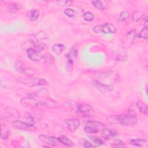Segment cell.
I'll return each mask as SVG.
<instances>
[{
	"label": "cell",
	"instance_id": "obj_19",
	"mask_svg": "<svg viewBox=\"0 0 148 148\" xmlns=\"http://www.w3.org/2000/svg\"><path fill=\"white\" fill-rule=\"evenodd\" d=\"M1 138L2 139H6L8 138L9 134H10V130L5 125L1 124Z\"/></svg>",
	"mask_w": 148,
	"mask_h": 148
},
{
	"label": "cell",
	"instance_id": "obj_16",
	"mask_svg": "<svg viewBox=\"0 0 148 148\" xmlns=\"http://www.w3.org/2000/svg\"><path fill=\"white\" fill-rule=\"evenodd\" d=\"M36 42L35 40H34L32 39L28 40L26 42H25L22 45H21V49L23 50L27 51L28 50L30 49H35V47L36 44Z\"/></svg>",
	"mask_w": 148,
	"mask_h": 148
},
{
	"label": "cell",
	"instance_id": "obj_18",
	"mask_svg": "<svg viewBox=\"0 0 148 148\" xmlns=\"http://www.w3.org/2000/svg\"><path fill=\"white\" fill-rule=\"evenodd\" d=\"M137 109L138 111H139L140 113H142L143 114H147L148 113V108L147 105L146 103H142L140 101H138L135 103Z\"/></svg>",
	"mask_w": 148,
	"mask_h": 148
},
{
	"label": "cell",
	"instance_id": "obj_31",
	"mask_svg": "<svg viewBox=\"0 0 148 148\" xmlns=\"http://www.w3.org/2000/svg\"><path fill=\"white\" fill-rule=\"evenodd\" d=\"M83 18L86 21H92L94 18V15L90 12H87L84 14Z\"/></svg>",
	"mask_w": 148,
	"mask_h": 148
},
{
	"label": "cell",
	"instance_id": "obj_6",
	"mask_svg": "<svg viewBox=\"0 0 148 148\" xmlns=\"http://www.w3.org/2000/svg\"><path fill=\"white\" fill-rule=\"evenodd\" d=\"M39 139L42 142L49 145V146H57L61 143L58 138L50 135H40L39 136Z\"/></svg>",
	"mask_w": 148,
	"mask_h": 148
},
{
	"label": "cell",
	"instance_id": "obj_36",
	"mask_svg": "<svg viewBox=\"0 0 148 148\" xmlns=\"http://www.w3.org/2000/svg\"><path fill=\"white\" fill-rule=\"evenodd\" d=\"M64 13L69 17H73L75 16V12L73 9L70 8H67L65 9V10L64 11Z\"/></svg>",
	"mask_w": 148,
	"mask_h": 148
},
{
	"label": "cell",
	"instance_id": "obj_7",
	"mask_svg": "<svg viewBox=\"0 0 148 148\" xmlns=\"http://www.w3.org/2000/svg\"><path fill=\"white\" fill-rule=\"evenodd\" d=\"M21 103L25 106H43L46 105V103L44 101H40L32 97H26L22 99L21 101Z\"/></svg>",
	"mask_w": 148,
	"mask_h": 148
},
{
	"label": "cell",
	"instance_id": "obj_23",
	"mask_svg": "<svg viewBox=\"0 0 148 148\" xmlns=\"http://www.w3.org/2000/svg\"><path fill=\"white\" fill-rule=\"evenodd\" d=\"M66 58V68L67 71L69 72H72L73 69V60L69 58L67 54L65 56Z\"/></svg>",
	"mask_w": 148,
	"mask_h": 148
},
{
	"label": "cell",
	"instance_id": "obj_9",
	"mask_svg": "<svg viewBox=\"0 0 148 148\" xmlns=\"http://www.w3.org/2000/svg\"><path fill=\"white\" fill-rule=\"evenodd\" d=\"M6 116L5 118L8 120H11L13 122L18 120L19 113L18 110L13 108H8L6 109Z\"/></svg>",
	"mask_w": 148,
	"mask_h": 148
},
{
	"label": "cell",
	"instance_id": "obj_3",
	"mask_svg": "<svg viewBox=\"0 0 148 148\" xmlns=\"http://www.w3.org/2000/svg\"><path fill=\"white\" fill-rule=\"evenodd\" d=\"M106 126L105 124L95 120L88 121L84 125V130L85 132L90 134H95L101 132Z\"/></svg>",
	"mask_w": 148,
	"mask_h": 148
},
{
	"label": "cell",
	"instance_id": "obj_2",
	"mask_svg": "<svg viewBox=\"0 0 148 148\" xmlns=\"http://www.w3.org/2000/svg\"><path fill=\"white\" fill-rule=\"evenodd\" d=\"M18 83H21L28 87H36L47 85L48 82L43 78L28 76L27 77H18L16 79Z\"/></svg>",
	"mask_w": 148,
	"mask_h": 148
},
{
	"label": "cell",
	"instance_id": "obj_29",
	"mask_svg": "<svg viewBox=\"0 0 148 148\" xmlns=\"http://www.w3.org/2000/svg\"><path fill=\"white\" fill-rule=\"evenodd\" d=\"M90 139L91 140V141L92 142V143L95 146H99L103 145V140L98 137H95V136L90 137Z\"/></svg>",
	"mask_w": 148,
	"mask_h": 148
},
{
	"label": "cell",
	"instance_id": "obj_12",
	"mask_svg": "<svg viewBox=\"0 0 148 148\" xmlns=\"http://www.w3.org/2000/svg\"><path fill=\"white\" fill-rule=\"evenodd\" d=\"M118 135L116 131L113 129H110L107 128L106 127L104 128L101 131V135L104 139H110L114 137L117 136Z\"/></svg>",
	"mask_w": 148,
	"mask_h": 148
},
{
	"label": "cell",
	"instance_id": "obj_1",
	"mask_svg": "<svg viewBox=\"0 0 148 148\" xmlns=\"http://www.w3.org/2000/svg\"><path fill=\"white\" fill-rule=\"evenodd\" d=\"M107 120L108 123L110 124H119L124 126L135 125L138 122L136 117L133 114L112 115L109 116Z\"/></svg>",
	"mask_w": 148,
	"mask_h": 148
},
{
	"label": "cell",
	"instance_id": "obj_38",
	"mask_svg": "<svg viewBox=\"0 0 148 148\" xmlns=\"http://www.w3.org/2000/svg\"><path fill=\"white\" fill-rule=\"evenodd\" d=\"M54 61V57H53L52 55L48 54V55L46 56V62L48 65H53Z\"/></svg>",
	"mask_w": 148,
	"mask_h": 148
},
{
	"label": "cell",
	"instance_id": "obj_33",
	"mask_svg": "<svg viewBox=\"0 0 148 148\" xmlns=\"http://www.w3.org/2000/svg\"><path fill=\"white\" fill-rule=\"evenodd\" d=\"M22 73L28 76H33L35 74V71L32 68H24Z\"/></svg>",
	"mask_w": 148,
	"mask_h": 148
},
{
	"label": "cell",
	"instance_id": "obj_25",
	"mask_svg": "<svg viewBox=\"0 0 148 148\" xmlns=\"http://www.w3.org/2000/svg\"><path fill=\"white\" fill-rule=\"evenodd\" d=\"M146 140L143 139H132L130 140V143L136 146H143L145 145Z\"/></svg>",
	"mask_w": 148,
	"mask_h": 148
},
{
	"label": "cell",
	"instance_id": "obj_8",
	"mask_svg": "<svg viewBox=\"0 0 148 148\" xmlns=\"http://www.w3.org/2000/svg\"><path fill=\"white\" fill-rule=\"evenodd\" d=\"M27 54L29 58L34 61H39L44 58V56L41 51L34 49H30L28 50L27 51Z\"/></svg>",
	"mask_w": 148,
	"mask_h": 148
},
{
	"label": "cell",
	"instance_id": "obj_4",
	"mask_svg": "<svg viewBox=\"0 0 148 148\" xmlns=\"http://www.w3.org/2000/svg\"><path fill=\"white\" fill-rule=\"evenodd\" d=\"M77 111L84 117H91L95 114L94 109L87 103L80 104L77 106Z\"/></svg>",
	"mask_w": 148,
	"mask_h": 148
},
{
	"label": "cell",
	"instance_id": "obj_5",
	"mask_svg": "<svg viewBox=\"0 0 148 148\" xmlns=\"http://www.w3.org/2000/svg\"><path fill=\"white\" fill-rule=\"evenodd\" d=\"M79 125L80 121L77 119H66L64 121V127L66 130L70 132L74 131L79 127Z\"/></svg>",
	"mask_w": 148,
	"mask_h": 148
},
{
	"label": "cell",
	"instance_id": "obj_15",
	"mask_svg": "<svg viewBox=\"0 0 148 148\" xmlns=\"http://www.w3.org/2000/svg\"><path fill=\"white\" fill-rule=\"evenodd\" d=\"M40 14V12L38 10H32L27 12V16L29 20L31 21H36Z\"/></svg>",
	"mask_w": 148,
	"mask_h": 148
},
{
	"label": "cell",
	"instance_id": "obj_35",
	"mask_svg": "<svg viewBox=\"0 0 148 148\" xmlns=\"http://www.w3.org/2000/svg\"><path fill=\"white\" fill-rule=\"evenodd\" d=\"M125 146V143L121 140H116L111 145V147H124Z\"/></svg>",
	"mask_w": 148,
	"mask_h": 148
},
{
	"label": "cell",
	"instance_id": "obj_20",
	"mask_svg": "<svg viewBox=\"0 0 148 148\" xmlns=\"http://www.w3.org/2000/svg\"><path fill=\"white\" fill-rule=\"evenodd\" d=\"M34 38L36 42L40 41V40H43L47 39L48 35L43 31H39V32L36 33L34 35Z\"/></svg>",
	"mask_w": 148,
	"mask_h": 148
},
{
	"label": "cell",
	"instance_id": "obj_22",
	"mask_svg": "<svg viewBox=\"0 0 148 148\" xmlns=\"http://www.w3.org/2000/svg\"><path fill=\"white\" fill-rule=\"evenodd\" d=\"M145 14V13L142 11H136L134 12L131 16V20L133 22H136L140 20Z\"/></svg>",
	"mask_w": 148,
	"mask_h": 148
},
{
	"label": "cell",
	"instance_id": "obj_14",
	"mask_svg": "<svg viewBox=\"0 0 148 148\" xmlns=\"http://www.w3.org/2000/svg\"><path fill=\"white\" fill-rule=\"evenodd\" d=\"M12 127L14 128L17 129H20V130H27L29 129L31 127L27 124L25 123H24L23 121H20L17 120L16 121H14L12 123Z\"/></svg>",
	"mask_w": 148,
	"mask_h": 148
},
{
	"label": "cell",
	"instance_id": "obj_21",
	"mask_svg": "<svg viewBox=\"0 0 148 148\" xmlns=\"http://www.w3.org/2000/svg\"><path fill=\"white\" fill-rule=\"evenodd\" d=\"M23 121H24V123H25L27 124H28L31 127L34 125V123H35V121L33 117H32L31 115L28 113H25Z\"/></svg>",
	"mask_w": 148,
	"mask_h": 148
},
{
	"label": "cell",
	"instance_id": "obj_37",
	"mask_svg": "<svg viewBox=\"0 0 148 148\" xmlns=\"http://www.w3.org/2000/svg\"><path fill=\"white\" fill-rule=\"evenodd\" d=\"M15 67H16V69L18 71V72H21V73H22V72H23V69H24V66H23V63H22V62L21 61H17L16 62V64H15Z\"/></svg>",
	"mask_w": 148,
	"mask_h": 148
},
{
	"label": "cell",
	"instance_id": "obj_11",
	"mask_svg": "<svg viewBox=\"0 0 148 148\" xmlns=\"http://www.w3.org/2000/svg\"><path fill=\"white\" fill-rule=\"evenodd\" d=\"M136 36V33L135 29L130 31L125 36V40L123 42V46L124 47H129L133 43Z\"/></svg>",
	"mask_w": 148,
	"mask_h": 148
},
{
	"label": "cell",
	"instance_id": "obj_13",
	"mask_svg": "<svg viewBox=\"0 0 148 148\" xmlns=\"http://www.w3.org/2000/svg\"><path fill=\"white\" fill-rule=\"evenodd\" d=\"M101 31L103 34H113L116 32V28L115 26L109 23L101 25Z\"/></svg>",
	"mask_w": 148,
	"mask_h": 148
},
{
	"label": "cell",
	"instance_id": "obj_32",
	"mask_svg": "<svg viewBox=\"0 0 148 148\" xmlns=\"http://www.w3.org/2000/svg\"><path fill=\"white\" fill-rule=\"evenodd\" d=\"M129 17V13L128 11H123L122 12L119 16V20L120 22H123L125 21Z\"/></svg>",
	"mask_w": 148,
	"mask_h": 148
},
{
	"label": "cell",
	"instance_id": "obj_28",
	"mask_svg": "<svg viewBox=\"0 0 148 148\" xmlns=\"http://www.w3.org/2000/svg\"><path fill=\"white\" fill-rule=\"evenodd\" d=\"M66 54L69 58H71V59L73 60V58H75L77 57V50L75 47H72V48L70 49V50L69 51V53Z\"/></svg>",
	"mask_w": 148,
	"mask_h": 148
},
{
	"label": "cell",
	"instance_id": "obj_39",
	"mask_svg": "<svg viewBox=\"0 0 148 148\" xmlns=\"http://www.w3.org/2000/svg\"><path fill=\"white\" fill-rule=\"evenodd\" d=\"M45 47H46V45L45 44H44L43 43H36L34 49L37 50L39 51H41L42 50H43Z\"/></svg>",
	"mask_w": 148,
	"mask_h": 148
},
{
	"label": "cell",
	"instance_id": "obj_30",
	"mask_svg": "<svg viewBox=\"0 0 148 148\" xmlns=\"http://www.w3.org/2000/svg\"><path fill=\"white\" fill-rule=\"evenodd\" d=\"M147 32H148V29L147 27L143 28L139 33L138 35V38H143L145 39H147Z\"/></svg>",
	"mask_w": 148,
	"mask_h": 148
},
{
	"label": "cell",
	"instance_id": "obj_34",
	"mask_svg": "<svg viewBox=\"0 0 148 148\" xmlns=\"http://www.w3.org/2000/svg\"><path fill=\"white\" fill-rule=\"evenodd\" d=\"M21 8V6L19 4H10L9 5V10L12 13H15L17 11L20 10Z\"/></svg>",
	"mask_w": 148,
	"mask_h": 148
},
{
	"label": "cell",
	"instance_id": "obj_26",
	"mask_svg": "<svg viewBox=\"0 0 148 148\" xmlns=\"http://www.w3.org/2000/svg\"><path fill=\"white\" fill-rule=\"evenodd\" d=\"M79 143L83 147H86V148H90V147H95L96 146H95L94 145L91 144L90 142H88V140L81 138L78 140Z\"/></svg>",
	"mask_w": 148,
	"mask_h": 148
},
{
	"label": "cell",
	"instance_id": "obj_27",
	"mask_svg": "<svg viewBox=\"0 0 148 148\" xmlns=\"http://www.w3.org/2000/svg\"><path fill=\"white\" fill-rule=\"evenodd\" d=\"M91 3L92 5L97 9L102 10L105 9V5L103 4L102 2L101 1H91Z\"/></svg>",
	"mask_w": 148,
	"mask_h": 148
},
{
	"label": "cell",
	"instance_id": "obj_24",
	"mask_svg": "<svg viewBox=\"0 0 148 148\" xmlns=\"http://www.w3.org/2000/svg\"><path fill=\"white\" fill-rule=\"evenodd\" d=\"M65 49V46L62 44H55L52 47V50L56 54H61Z\"/></svg>",
	"mask_w": 148,
	"mask_h": 148
},
{
	"label": "cell",
	"instance_id": "obj_40",
	"mask_svg": "<svg viewBox=\"0 0 148 148\" xmlns=\"http://www.w3.org/2000/svg\"><path fill=\"white\" fill-rule=\"evenodd\" d=\"M143 21H145V24H146L147 23V17H145V18H143Z\"/></svg>",
	"mask_w": 148,
	"mask_h": 148
},
{
	"label": "cell",
	"instance_id": "obj_10",
	"mask_svg": "<svg viewBox=\"0 0 148 148\" xmlns=\"http://www.w3.org/2000/svg\"><path fill=\"white\" fill-rule=\"evenodd\" d=\"M91 83L97 90L102 92H109L113 90V87L112 86L103 84L97 80L92 81Z\"/></svg>",
	"mask_w": 148,
	"mask_h": 148
},
{
	"label": "cell",
	"instance_id": "obj_17",
	"mask_svg": "<svg viewBox=\"0 0 148 148\" xmlns=\"http://www.w3.org/2000/svg\"><path fill=\"white\" fill-rule=\"evenodd\" d=\"M58 138V140L60 142V143L66 146L73 147L75 145L74 143L71 139H69L68 138H67L65 136H61Z\"/></svg>",
	"mask_w": 148,
	"mask_h": 148
}]
</instances>
